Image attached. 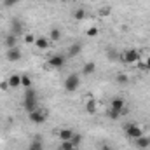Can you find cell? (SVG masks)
I'll list each match as a JSON object with an SVG mask.
<instances>
[{
  "mask_svg": "<svg viewBox=\"0 0 150 150\" xmlns=\"http://www.w3.org/2000/svg\"><path fill=\"white\" fill-rule=\"evenodd\" d=\"M59 150H75V147H74V143L68 140V142H61V149Z\"/></svg>",
  "mask_w": 150,
  "mask_h": 150,
  "instance_id": "obj_25",
  "label": "cell"
},
{
  "mask_svg": "<svg viewBox=\"0 0 150 150\" xmlns=\"http://www.w3.org/2000/svg\"><path fill=\"white\" fill-rule=\"evenodd\" d=\"M110 108H113V110H117V112H120V113H124L126 112V101H124L122 98H112Z\"/></svg>",
  "mask_w": 150,
  "mask_h": 150,
  "instance_id": "obj_8",
  "label": "cell"
},
{
  "mask_svg": "<svg viewBox=\"0 0 150 150\" xmlns=\"http://www.w3.org/2000/svg\"><path fill=\"white\" fill-rule=\"evenodd\" d=\"M98 32H100V30H98L96 26H91V28H87V35H89V37H96V35H98Z\"/></svg>",
  "mask_w": 150,
  "mask_h": 150,
  "instance_id": "obj_28",
  "label": "cell"
},
{
  "mask_svg": "<svg viewBox=\"0 0 150 150\" xmlns=\"http://www.w3.org/2000/svg\"><path fill=\"white\" fill-rule=\"evenodd\" d=\"M2 4H4V7H5V9H12L14 5H18V4H19V0H2Z\"/></svg>",
  "mask_w": 150,
  "mask_h": 150,
  "instance_id": "obj_24",
  "label": "cell"
},
{
  "mask_svg": "<svg viewBox=\"0 0 150 150\" xmlns=\"http://www.w3.org/2000/svg\"><path fill=\"white\" fill-rule=\"evenodd\" d=\"M74 133H75L74 129H68V127H67V129H61V131L58 133V136H59L61 142H68V140H72Z\"/></svg>",
  "mask_w": 150,
  "mask_h": 150,
  "instance_id": "obj_13",
  "label": "cell"
},
{
  "mask_svg": "<svg viewBox=\"0 0 150 150\" xmlns=\"http://www.w3.org/2000/svg\"><path fill=\"white\" fill-rule=\"evenodd\" d=\"M100 14H101V16H108V14H110V9H101Z\"/></svg>",
  "mask_w": 150,
  "mask_h": 150,
  "instance_id": "obj_31",
  "label": "cell"
},
{
  "mask_svg": "<svg viewBox=\"0 0 150 150\" xmlns=\"http://www.w3.org/2000/svg\"><path fill=\"white\" fill-rule=\"evenodd\" d=\"M9 89V82L7 80H2L0 82V91H7Z\"/></svg>",
  "mask_w": 150,
  "mask_h": 150,
  "instance_id": "obj_30",
  "label": "cell"
},
{
  "mask_svg": "<svg viewBox=\"0 0 150 150\" xmlns=\"http://www.w3.org/2000/svg\"><path fill=\"white\" fill-rule=\"evenodd\" d=\"M25 42L26 44H35V37L32 33H25Z\"/></svg>",
  "mask_w": 150,
  "mask_h": 150,
  "instance_id": "obj_29",
  "label": "cell"
},
{
  "mask_svg": "<svg viewBox=\"0 0 150 150\" xmlns=\"http://www.w3.org/2000/svg\"><path fill=\"white\" fill-rule=\"evenodd\" d=\"M7 82H9V87H12V89H18V87H21V75H19V74L9 75Z\"/></svg>",
  "mask_w": 150,
  "mask_h": 150,
  "instance_id": "obj_10",
  "label": "cell"
},
{
  "mask_svg": "<svg viewBox=\"0 0 150 150\" xmlns=\"http://www.w3.org/2000/svg\"><path fill=\"white\" fill-rule=\"evenodd\" d=\"M80 86V75L79 74H70L67 79H65V91L67 93H74L79 89Z\"/></svg>",
  "mask_w": 150,
  "mask_h": 150,
  "instance_id": "obj_3",
  "label": "cell"
},
{
  "mask_svg": "<svg viewBox=\"0 0 150 150\" xmlns=\"http://www.w3.org/2000/svg\"><path fill=\"white\" fill-rule=\"evenodd\" d=\"M96 108H98V103H96L94 100H87V101H86V110L89 113H94Z\"/></svg>",
  "mask_w": 150,
  "mask_h": 150,
  "instance_id": "obj_19",
  "label": "cell"
},
{
  "mask_svg": "<svg viewBox=\"0 0 150 150\" xmlns=\"http://www.w3.org/2000/svg\"><path fill=\"white\" fill-rule=\"evenodd\" d=\"M70 142L74 143V147L77 149V147L82 143V134H80V133H74V136H72V140H70Z\"/></svg>",
  "mask_w": 150,
  "mask_h": 150,
  "instance_id": "obj_21",
  "label": "cell"
},
{
  "mask_svg": "<svg viewBox=\"0 0 150 150\" xmlns=\"http://www.w3.org/2000/svg\"><path fill=\"white\" fill-rule=\"evenodd\" d=\"M94 72H96V63H94V61H87V63L82 67V74H80V75L89 77V75H93Z\"/></svg>",
  "mask_w": 150,
  "mask_h": 150,
  "instance_id": "obj_11",
  "label": "cell"
},
{
  "mask_svg": "<svg viewBox=\"0 0 150 150\" xmlns=\"http://www.w3.org/2000/svg\"><path fill=\"white\" fill-rule=\"evenodd\" d=\"M11 33L16 35V37L23 33V21H21L19 18H14V19L11 21Z\"/></svg>",
  "mask_w": 150,
  "mask_h": 150,
  "instance_id": "obj_7",
  "label": "cell"
},
{
  "mask_svg": "<svg viewBox=\"0 0 150 150\" xmlns=\"http://www.w3.org/2000/svg\"><path fill=\"white\" fill-rule=\"evenodd\" d=\"M84 18H86V11H84V9H77V11L74 12V19L75 21H82Z\"/></svg>",
  "mask_w": 150,
  "mask_h": 150,
  "instance_id": "obj_22",
  "label": "cell"
},
{
  "mask_svg": "<svg viewBox=\"0 0 150 150\" xmlns=\"http://www.w3.org/2000/svg\"><path fill=\"white\" fill-rule=\"evenodd\" d=\"M47 63H49V67H52V68H63L65 63H67V58H65L63 54H54V56H51V58L47 59Z\"/></svg>",
  "mask_w": 150,
  "mask_h": 150,
  "instance_id": "obj_5",
  "label": "cell"
},
{
  "mask_svg": "<svg viewBox=\"0 0 150 150\" xmlns=\"http://www.w3.org/2000/svg\"><path fill=\"white\" fill-rule=\"evenodd\" d=\"M115 80H117V84H127V82H129V77L126 74H117Z\"/></svg>",
  "mask_w": 150,
  "mask_h": 150,
  "instance_id": "obj_23",
  "label": "cell"
},
{
  "mask_svg": "<svg viewBox=\"0 0 150 150\" xmlns=\"http://www.w3.org/2000/svg\"><path fill=\"white\" fill-rule=\"evenodd\" d=\"M80 51H82V45H80V44H72L70 49H68V56H70V58H75V56L80 54Z\"/></svg>",
  "mask_w": 150,
  "mask_h": 150,
  "instance_id": "obj_18",
  "label": "cell"
},
{
  "mask_svg": "<svg viewBox=\"0 0 150 150\" xmlns=\"http://www.w3.org/2000/svg\"><path fill=\"white\" fill-rule=\"evenodd\" d=\"M4 44H5V47H7V49L16 47V45H18V37H16V35H12V33H7L5 38H4Z\"/></svg>",
  "mask_w": 150,
  "mask_h": 150,
  "instance_id": "obj_12",
  "label": "cell"
},
{
  "mask_svg": "<svg viewBox=\"0 0 150 150\" xmlns=\"http://www.w3.org/2000/svg\"><path fill=\"white\" fill-rule=\"evenodd\" d=\"M107 56H108V59H110V61H115V59H117V51H115V49H108Z\"/></svg>",
  "mask_w": 150,
  "mask_h": 150,
  "instance_id": "obj_27",
  "label": "cell"
},
{
  "mask_svg": "<svg viewBox=\"0 0 150 150\" xmlns=\"http://www.w3.org/2000/svg\"><path fill=\"white\" fill-rule=\"evenodd\" d=\"M21 87H25V89H28V87H33V84H32V79H30L28 75H21Z\"/></svg>",
  "mask_w": 150,
  "mask_h": 150,
  "instance_id": "obj_20",
  "label": "cell"
},
{
  "mask_svg": "<svg viewBox=\"0 0 150 150\" xmlns=\"http://www.w3.org/2000/svg\"><path fill=\"white\" fill-rule=\"evenodd\" d=\"M136 147H138V149H149L150 147V138H147L145 134L140 136V138H136Z\"/></svg>",
  "mask_w": 150,
  "mask_h": 150,
  "instance_id": "obj_16",
  "label": "cell"
},
{
  "mask_svg": "<svg viewBox=\"0 0 150 150\" xmlns=\"http://www.w3.org/2000/svg\"><path fill=\"white\" fill-rule=\"evenodd\" d=\"M37 49H40V51H45L47 47H49V40L45 37H38V38H35V44H33Z\"/></svg>",
  "mask_w": 150,
  "mask_h": 150,
  "instance_id": "obj_14",
  "label": "cell"
},
{
  "mask_svg": "<svg viewBox=\"0 0 150 150\" xmlns=\"http://www.w3.org/2000/svg\"><path fill=\"white\" fill-rule=\"evenodd\" d=\"M28 150H44V145H42V140H40V136H35V138L30 142Z\"/></svg>",
  "mask_w": 150,
  "mask_h": 150,
  "instance_id": "obj_15",
  "label": "cell"
},
{
  "mask_svg": "<svg viewBox=\"0 0 150 150\" xmlns=\"http://www.w3.org/2000/svg\"><path fill=\"white\" fill-rule=\"evenodd\" d=\"M5 56H7V59H9V61L16 63V61H19V59L23 58V52H21V49L16 45V47H11V49H7Z\"/></svg>",
  "mask_w": 150,
  "mask_h": 150,
  "instance_id": "obj_6",
  "label": "cell"
},
{
  "mask_svg": "<svg viewBox=\"0 0 150 150\" xmlns=\"http://www.w3.org/2000/svg\"><path fill=\"white\" fill-rule=\"evenodd\" d=\"M145 65H147V70H150V56L145 59Z\"/></svg>",
  "mask_w": 150,
  "mask_h": 150,
  "instance_id": "obj_32",
  "label": "cell"
},
{
  "mask_svg": "<svg viewBox=\"0 0 150 150\" xmlns=\"http://www.w3.org/2000/svg\"><path fill=\"white\" fill-rule=\"evenodd\" d=\"M126 134H127L129 138L136 140V138L143 136L145 133H143V127H142V126H138V124H127V126H126Z\"/></svg>",
  "mask_w": 150,
  "mask_h": 150,
  "instance_id": "obj_4",
  "label": "cell"
},
{
  "mask_svg": "<svg viewBox=\"0 0 150 150\" xmlns=\"http://www.w3.org/2000/svg\"><path fill=\"white\" fill-rule=\"evenodd\" d=\"M120 115H122V113L117 112V110H113V108H110V112H108V117H110L112 120H117V119H119Z\"/></svg>",
  "mask_w": 150,
  "mask_h": 150,
  "instance_id": "obj_26",
  "label": "cell"
},
{
  "mask_svg": "<svg viewBox=\"0 0 150 150\" xmlns=\"http://www.w3.org/2000/svg\"><path fill=\"white\" fill-rule=\"evenodd\" d=\"M61 37H63V33H61V30H59V28H52V30L49 32V40H52V42L61 40Z\"/></svg>",
  "mask_w": 150,
  "mask_h": 150,
  "instance_id": "obj_17",
  "label": "cell"
},
{
  "mask_svg": "<svg viewBox=\"0 0 150 150\" xmlns=\"http://www.w3.org/2000/svg\"><path fill=\"white\" fill-rule=\"evenodd\" d=\"M23 105H25V110H26L28 113L38 108L37 91H35L33 87H28V89H25V103H23Z\"/></svg>",
  "mask_w": 150,
  "mask_h": 150,
  "instance_id": "obj_1",
  "label": "cell"
},
{
  "mask_svg": "<svg viewBox=\"0 0 150 150\" xmlns=\"http://www.w3.org/2000/svg\"><path fill=\"white\" fill-rule=\"evenodd\" d=\"M101 150H112V149H110L108 145H103V147H101Z\"/></svg>",
  "mask_w": 150,
  "mask_h": 150,
  "instance_id": "obj_33",
  "label": "cell"
},
{
  "mask_svg": "<svg viewBox=\"0 0 150 150\" xmlns=\"http://www.w3.org/2000/svg\"><path fill=\"white\" fill-rule=\"evenodd\" d=\"M30 120H32L33 124H44V122H45V113L37 108V110L30 112Z\"/></svg>",
  "mask_w": 150,
  "mask_h": 150,
  "instance_id": "obj_9",
  "label": "cell"
},
{
  "mask_svg": "<svg viewBox=\"0 0 150 150\" xmlns=\"http://www.w3.org/2000/svg\"><path fill=\"white\" fill-rule=\"evenodd\" d=\"M140 61V52L136 49H127L126 52L120 54V63L124 65H136Z\"/></svg>",
  "mask_w": 150,
  "mask_h": 150,
  "instance_id": "obj_2",
  "label": "cell"
}]
</instances>
